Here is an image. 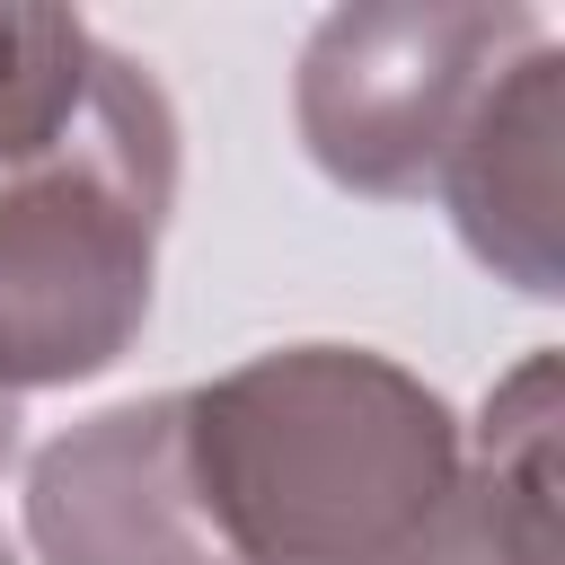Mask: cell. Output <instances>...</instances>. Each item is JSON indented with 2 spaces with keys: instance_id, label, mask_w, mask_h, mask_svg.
I'll return each mask as SVG.
<instances>
[{
  "instance_id": "6da1fadb",
  "label": "cell",
  "mask_w": 565,
  "mask_h": 565,
  "mask_svg": "<svg viewBox=\"0 0 565 565\" xmlns=\"http://www.w3.org/2000/svg\"><path fill=\"white\" fill-rule=\"evenodd\" d=\"M194 486L238 565H406L468 468V424L371 344H274L185 388Z\"/></svg>"
},
{
  "instance_id": "7a4b0ae2",
  "label": "cell",
  "mask_w": 565,
  "mask_h": 565,
  "mask_svg": "<svg viewBox=\"0 0 565 565\" xmlns=\"http://www.w3.org/2000/svg\"><path fill=\"white\" fill-rule=\"evenodd\" d=\"M177 212V106L97 44L79 115L0 177V397L79 388L132 353Z\"/></svg>"
},
{
  "instance_id": "3957f363",
  "label": "cell",
  "mask_w": 565,
  "mask_h": 565,
  "mask_svg": "<svg viewBox=\"0 0 565 565\" xmlns=\"http://www.w3.org/2000/svg\"><path fill=\"white\" fill-rule=\"evenodd\" d=\"M530 9L486 0H353L327 9L291 71V124L309 159L371 203H424L477 115V97L539 44Z\"/></svg>"
},
{
  "instance_id": "277c9868",
  "label": "cell",
  "mask_w": 565,
  "mask_h": 565,
  "mask_svg": "<svg viewBox=\"0 0 565 565\" xmlns=\"http://www.w3.org/2000/svg\"><path fill=\"white\" fill-rule=\"evenodd\" d=\"M26 547L44 565H238L185 450V388L124 397L26 459Z\"/></svg>"
},
{
  "instance_id": "5b68a950",
  "label": "cell",
  "mask_w": 565,
  "mask_h": 565,
  "mask_svg": "<svg viewBox=\"0 0 565 565\" xmlns=\"http://www.w3.org/2000/svg\"><path fill=\"white\" fill-rule=\"evenodd\" d=\"M556 159H565V44L539 35L468 115L450 168H441V203L468 238V256L512 282L521 300H556L565 291V230H556Z\"/></svg>"
},
{
  "instance_id": "8992f818",
  "label": "cell",
  "mask_w": 565,
  "mask_h": 565,
  "mask_svg": "<svg viewBox=\"0 0 565 565\" xmlns=\"http://www.w3.org/2000/svg\"><path fill=\"white\" fill-rule=\"evenodd\" d=\"M406 565H556V344L521 353L486 388L459 494Z\"/></svg>"
},
{
  "instance_id": "52a82bcc",
  "label": "cell",
  "mask_w": 565,
  "mask_h": 565,
  "mask_svg": "<svg viewBox=\"0 0 565 565\" xmlns=\"http://www.w3.org/2000/svg\"><path fill=\"white\" fill-rule=\"evenodd\" d=\"M88 62H97L88 18L44 9V0H0V177L26 168L79 115Z\"/></svg>"
},
{
  "instance_id": "ba28073f",
  "label": "cell",
  "mask_w": 565,
  "mask_h": 565,
  "mask_svg": "<svg viewBox=\"0 0 565 565\" xmlns=\"http://www.w3.org/2000/svg\"><path fill=\"white\" fill-rule=\"evenodd\" d=\"M18 459V397H0V468Z\"/></svg>"
},
{
  "instance_id": "9c48e42d",
  "label": "cell",
  "mask_w": 565,
  "mask_h": 565,
  "mask_svg": "<svg viewBox=\"0 0 565 565\" xmlns=\"http://www.w3.org/2000/svg\"><path fill=\"white\" fill-rule=\"evenodd\" d=\"M0 565H18V556H9V539H0Z\"/></svg>"
}]
</instances>
